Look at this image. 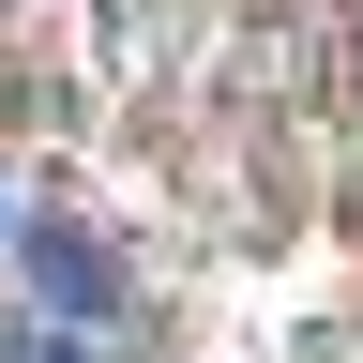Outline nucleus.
I'll list each match as a JSON object with an SVG mask.
<instances>
[{
	"label": "nucleus",
	"instance_id": "obj_1",
	"mask_svg": "<svg viewBox=\"0 0 363 363\" xmlns=\"http://www.w3.org/2000/svg\"><path fill=\"white\" fill-rule=\"evenodd\" d=\"M30 288L61 303V318H106L121 303V257L91 242V227H30Z\"/></svg>",
	"mask_w": 363,
	"mask_h": 363
},
{
	"label": "nucleus",
	"instance_id": "obj_2",
	"mask_svg": "<svg viewBox=\"0 0 363 363\" xmlns=\"http://www.w3.org/2000/svg\"><path fill=\"white\" fill-rule=\"evenodd\" d=\"M16 363H91V348H61V333H16Z\"/></svg>",
	"mask_w": 363,
	"mask_h": 363
}]
</instances>
